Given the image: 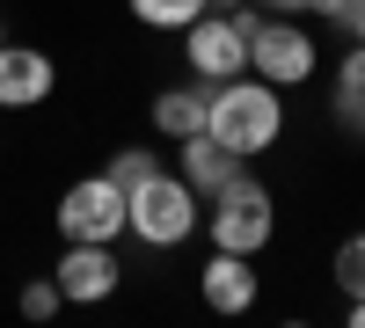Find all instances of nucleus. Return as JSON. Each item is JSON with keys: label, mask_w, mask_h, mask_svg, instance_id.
<instances>
[{"label": "nucleus", "mask_w": 365, "mask_h": 328, "mask_svg": "<svg viewBox=\"0 0 365 328\" xmlns=\"http://www.w3.org/2000/svg\"><path fill=\"white\" fill-rule=\"evenodd\" d=\"M205 102H212V80L161 88V95H154V132H161V139H190V132H205Z\"/></svg>", "instance_id": "11"}, {"label": "nucleus", "mask_w": 365, "mask_h": 328, "mask_svg": "<svg viewBox=\"0 0 365 328\" xmlns=\"http://www.w3.org/2000/svg\"><path fill=\"white\" fill-rule=\"evenodd\" d=\"M197 233H205L212 248L263 255L270 241H278V197H270V183H256L249 168H234L227 183L205 197V212H197Z\"/></svg>", "instance_id": "2"}, {"label": "nucleus", "mask_w": 365, "mask_h": 328, "mask_svg": "<svg viewBox=\"0 0 365 328\" xmlns=\"http://www.w3.org/2000/svg\"><path fill=\"white\" fill-rule=\"evenodd\" d=\"M66 241H117L125 233V183L110 175H81V183L58 197V219H51Z\"/></svg>", "instance_id": "6"}, {"label": "nucleus", "mask_w": 365, "mask_h": 328, "mask_svg": "<svg viewBox=\"0 0 365 328\" xmlns=\"http://www.w3.org/2000/svg\"><path fill=\"white\" fill-rule=\"evenodd\" d=\"M51 285L66 307H103L117 285H125V270H117L110 241H66V255L51 263Z\"/></svg>", "instance_id": "7"}, {"label": "nucleus", "mask_w": 365, "mask_h": 328, "mask_svg": "<svg viewBox=\"0 0 365 328\" xmlns=\"http://www.w3.org/2000/svg\"><path fill=\"white\" fill-rule=\"evenodd\" d=\"M205 132L227 146L234 161H256L285 139V102L278 88L256 80V73H234V80H212V102H205Z\"/></svg>", "instance_id": "1"}, {"label": "nucleus", "mask_w": 365, "mask_h": 328, "mask_svg": "<svg viewBox=\"0 0 365 328\" xmlns=\"http://www.w3.org/2000/svg\"><path fill=\"white\" fill-rule=\"evenodd\" d=\"M197 300L212 314H249L263 300V277H256V255H234V248H212L205 270H197Z\"/></svg>", "instance_id": "8"}, {"label": "nucleus", "mask_w": 365, "mask_h": 328, "mask_svg": "<svg viewBox=\"0 0 365 328\" xmlns=\"http://www.w3.org/2000/svg\"><path fill=\"white\" fill-rule=\"evenodd\" d=\"M182 58H190L197 80H234L249 73V29H241L234 8H205L190 29H182Z\"/></svg>", "instance_id": "5"}, {"label": "nucleus", "mask_w": 365, "mask_h": 328, "mask_svg": "<svg viewBox=\"0 0 365 328\" xmlns=\"http://www.w3.org/2000/svg\"><path fill=\"white\" fill-rule=\"evenodd\" d=\"M51 88H58L51 51H37V44H0V110H37V102H51Z\"/></svg>", "instance_id": "9"}, {"label": "nucleus", "mask_w": 365, "mask_h": 328, "mask_svg": "<svg viewBox=\"0 0 365 328\" xmlns=\"http://www.w3.org/2000/svg\"><path fill=\"white\" fill-rule=\"evenodd\" d=\"M154 168H161V154H146V146H125V154H110V168H103V175H110V183H125V190H132L139 175H154Z\"/></svg>", "instance_id": "14"}, {"label": "nucleus", "mask_w": 365, "mask_h": 328, "mask_svg": "<svg viewBox=\"0 0 365 328\" xmlns=\"http://www.w3.org/2000/svg\"><path fill=\"white\" fill-rule=\"evenodd\" d=\"M58 307H66V300H58V285H51V277H37V285H22V321H51Z\"/></svg>", "instance_id": "16"}, {"label": "nucleus", "mask_w": 365, "mask_h": 328, "mask_svg": "<svg viewBox=\"0 0 365 328\" xmlns=\"http://www.w3.org/2000/svg\"><path fill=\"white\" fill-rule=\"evenodd\" d=\"M175 146H182V154H175V175H182V183H190L197 197H212V190H220L227 175L241 168V161H234L212 132H190V139H175Z\"/></svg>", "instance_id": "10"}, {"label": "nucleus", "mask_w": 365, "mask_h": 328, "mask_svg": "<svg viewBox=\"0 0 365 328\" xmlns=\"http://www.w3.org/2000/svg\"><path fill=\"white\" fill-rule=\"evenodd\" d=\"M256 8H263V15H307L314 0H256Z\"/></svg>", "instance_id": "19"}, {"label": "nucleus", "mask_w": 365, "mask_h": 328, "mask_svg": "<svg viewBox=\"0 0 365 328\" xmlns=\"http://www.w3.org/2000/svg\"><path fill=\"white\" fill-rule=\"evenodd\" d=\"M0 44H8V22H0Z\"/></svg>", "instance_id": "23"}, {"label": "nucleus", "mask_w": 365, "mask_h": 328, "mask_svg": "<svg viewBox=\"0 0 365 328\" xmlns=\"http://www.w3.org/2000/svg\"><path fill=\"white\" fill-rule=\"evenodd\" d=\"M329 117H336V132L365 139V95L358 88H329Z\"/></svg>", "instance_id": "15"}, {"label": "nucleus", "mask_w": 365, "mask_h": 328, "mask_svg": "<svg viewBox=\"0 0 365 328\" xmlns=\"http://www.w3.org/2000/svg\"><path fill=\"white\" fill-rule=\"evenodd\" d=\"M249 73L270 80L278 95H285V88H307V80L322 73V44L307 37V22H299V15H263V22L249 29Z\"/></svg>", "instance_id": "4"}, {"label": "nucleus", "mask_w": 365, "mask_h": 328, "mask_svg": "<svg viewBox=\"0 0 365 328\" xmlns=\"http://www.w3.org/2000/svg\"><path fill=\"white\" fill-rule=\"evenodd\" d=\"M351 37H358V44H365V0H358V15H351Z\"/></svg>", "instance_id": "21"}, {"label": "nucleus", "mask_w": 365, "mask_h": 328, "mask_svg": "<svg viewBox=\"0 0 365 328\" xmlns=\"http://www.w3.org/2000/svg\"><path fill=\"white\" fill-rule=\"evenodd\" d=\"M329 277H336L344 300H365V226L336 241V263H329Z\"/></svg>", "instance_id": "12"}, {"label": "nucleus", "mask_w": 365, "mask_h": 328, "mask_svg": "<svg viewBox=\"0 0 365 328\" xmlns=\"http://www.w3.org/2000/svg\"><path fill=\"white\" fill-rule=\"evenodd\" d=\"M212 8H241V0H212Z\"/></svg>", "instance_id": "22"}, {"label": "nucleus", "mask_w": 365, "mask_h": 328, "mask_svg": "<svg viewBox=\"0 0 365 328\" xmlns=\"http://www.w3.org/2000/svg\"><path fill=\"white\" fill-rule=\"evenodd\" d=\"M307 15H322V22H336V29H351V15H358V0H314Z\"/></svg>", "instance_id": "18"}, {"label": "nucleus", "mask_w": 365, "mask_h": 328, "mask_svg": "<svg viewBox=\"0 0 365 328\" xmlns=\"http://www.w3.org/2000/svg\"><path fill=\"white\" fill-rule=\"evenodd\" d=\"M344 321H351V328H365V300H344Z\"/></svg>", "instance_id": "20"}, {"label": "nucleus", "mask_w": 365, "mask_h": 328, "mask_svg": "<svg viewBox=\"0 0 365 328\" xmlns=\"http://www.w3.org/2000/svg\"><path fill=\"white\" fill-rule=\"evenodd\" d=\"M205 8H212V0H132V15L146 29H190Z\"/></svg>", "instance_id": "13"}, {"label": "nucleus", "mask_w": 365, "mask_h": 328, "mask_svg": "<svg viewBox=\"0 0 365 328\" xmlns=\"http://www.w3.org/2000/svg\"><path fill=\"white\" fill-rule=\"evenodd\" d=\"M197 212H205V197L175 168H154L125 190V233H139L146 248H182L197 233Z\"/></svg>", "instance_id": "3"}, {"label": "nucleus", "mask_w": 365, "mask_h": 328, "mask_svg": "<svg viewBox=\"0 0 365 328\" xmlns=\"http://www.w3.org/2000/svg\"><path fill=\"white\" fill-rule=\"evenodd\" d=\"M336 88H358V95H365V44L351 37V51L336 58Z\"/></svg>", "instance_id": "17"}]
</instances>
